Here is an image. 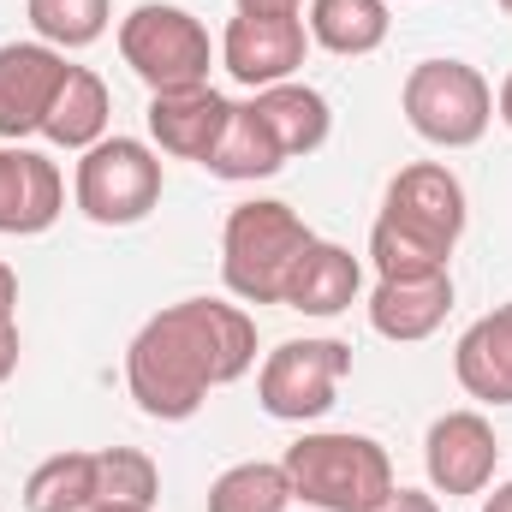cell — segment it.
Returning a JSON list of instances; mask_svg holds the SVG:
<instances>
[{"label":"cell","mask_w":512,"mask_h":512,"mask_svg":"<svg viewBox=\"0 0 512 512\" xmlns=\"http://www.w3.org/2000/svg\"><path fill=\"white\" fill-rule=\"evenodd\" d=\"M149 137L161 155H179V161H209L221 131L233 120V102L209 84H191V90H161L149 96Z\"/></svg>","instance_id":"13"},{"label":"cell","mask_w":512,"mask_h":512,"mask_svg":"<svg viewBox=\"0 0 512 512\" xmlns=\"http://www.w3.org/2000/svg\"><path fill=\"white\" fill-rule=\"evenodd\" d=\"M423 465H429V483L435 495H483L495 483V465H501V441L489 429L483 411H447L429 423L423 435Z\"/></svg>","instance_id":"10"},{"label":"cell","mask_w":512,"mask_h":512,"mask_svg":"<svg viewBox=\"0 0 512 512\" xmlns=\"http://www.w3.org/2000/svg\"><path fill=\"white\" fill-rule=\"evenodd\" d=\"M501 12H507V18H512V0H501Z\"/></svg>","instance_id":"33"},{"label":"cell","mask_w":512,"mask_h":512,"mask_svg":"<svg viewBox=\"0 0 512 512\" xmlns=\"http://www.w3.org/2000/svg\"><path fill=\"white\" fill-rule=\"evenodd\" d=\"M108 84L90 72V66H72L66 72V84H60V96H54V108H48V120H42V137L54 143V149H96L102 137H108Z\"/></svg>","instance_id":"18"},{"label":"cell","mask_w":512,"mask_h":512,"mask_svg":"<svg viewBox=\"0 0 512 512\" xmlns=\"http://www.w3.org/2000/svg\"><path fill=\"white\" fill-rule=\"evenodd\" d=\"M358 286H364L358 256L346 245H334V239H310V251L298 256L292 274H286L280 304L298 310V316H340V310H352Z\"/></svg>","instance_id":"14"},{"label":"cell","mask_w":512,"mask_h":512,"mask_svg":"<svg viewBox=\"0 0 512 512\" xmlns=\"http://www.w3.org/2000/svg\"><path fill=\"white\" fill-rule=\"evenodd\" d=\"M256 364V322L221 298H179L155 310L126 346V387L143 417L185 423L209 387L239 382Z\"/></svg>","instance_id":"1"},{"label":"cell","mask_w":512,"mask_h":512,"mask_svg":"<svg viewBox=\"0 0 512 512\" xmlns=\"http://www.w3.org/2000/svg\"><path fill=\"white\" fill-rule=\"evenodd\" d=\"M12 310H18V274L0 262V322H12Z\"/></svg>","instance_id":"28"},{"label":"cell","mask_w":512,"mask_h":512,"mask_svg":"<svg viewBox=\"0 0 512 512\" xmlns=\"http://www.w3.org/2000/svg\"><path fill=\"white\" fill-rule=\"evenodd\" d=\"M292 507V477L280 459H245L227 465L209 483V512H286Z\"/></svg>","instance_id":"22"},{"label":"cell","mask_w":512,"mask_h":512,"mask_svg":"<svg viewBox=\"0 0 512 512\" xmlns=\"http://www.w3.org/2000/svg\"><path fill=\"white\" fill-rule=\"evenodd\" d=\"M239 12H304V0H239Z\"/></svg>","instance_id":"29"},{"label":"cell","mask_w":512,"mask_h":512,"mask_svg":"<svg viewBox=\"0 0 512 512\" xmlns=\"http://www.w3.org/2000/svg\"><path fill=\"white\" fill-rule=\"evenodd\" d=\"M203 167H209L215 179H227V185H251V179H268V173L286 167L274 131L262 126V114H256V102H233V120H227L215 155H209Z\"/></svg>","instance_id":"20"},{"label":"cell","mask_w":512,"mask_h":512,"mask_svg":"<svg viewBox=\"0 0 512 512\" xmlns=\"http://www.w3.org/2000/svg\"><path fill=\"white\" fill-rule=\"evenodd\" d=\"M310 227L274 203V197H256V203H239L221 227V280L239 304H280L286 292V274L292 262L310 251Z\"/></svg>","instance_id":"3"},{"label":"cell","mask_w":512,"mask_h":512,"mask_svg":"<svg viewBox=\"0 0 512 512\" xmlns=\"http://www.w3.org/2000/svg\"><path fill=\"white\" fill-rule=\"evenodd\" d=\"M18 322H0V382H12V370H18Z\"/></svg>","instance_id":"27"},{"label":"cell","mask_w":512,"mask_h":512,"mask_svg":"<svg viewBox=\"0 0 512 512\" xmlns=\"http://www.w3.org/2000/svg\"><path fill=\"white\" fill-rule=\"evenodd\" d=\"M370 262H376V280H429V274H447V251H429L423 239L399 233L376 221L370 227Z\"/></svg>","instance_id":"25"},{"label":"cell","mask_w":512,"mask_h":512,"mask_svg":"<svg viewBox=\"0 0 512 512\" xmlns=\"http://www.w3.org/2000/svg\"><path fill=\"white\" fill-rule=\"evenodd\" d=\"M310 42L340 54V60H358V54H376L387 42V0H310Z\"/></svg>","instance_id":"21"},{"label":"cell","mask_w":512,"mask_h":512,"mask_svg":"<svg viewBox=\"0 0 512 512\" xmlns=\"http://www.w3.org/2000/svg\"><path fill=\"white\" fill-rule=\"evenodd\" d=\"M66 209V185H60V167L24 143H0V233L12 239H30V233H48Z\"/></svg>","instance_id":"12"},{"label":"cell","mask_w":512,"mask_h":512,"mask_svg":"<svg viewBox=\"0 0 512 512\" xmlns=\"http://www.w3.org/2000/svg\"><path fill=\"white\" fill-rule=\"evenodd\" d=\"M96 501H102V465L84 447L48 453L24 477V512H90Z\"/></svg>","instance_id":"19"},{"label":"cell","mask_w":512,"mask_h":512,"mask_svg":"<svg viewBox=\"0 0 512 512\" xmlns=\"http://www.w3.org/2000/svg\"><path fill=\"white\" fill-rule=\"evenodd\" d=\"M370 512H441V501H435L429 489H399V483H393Z\"/></svg>","instance_id":"26"},{"label":"cell","mask_w":512,"mask_h":512,"mask_svg":"<svg viewBox=\"0 0 512 512\" xmlns=\"http://www.w3.org/2000/svg\"><path fill=\"white\" fill-rule=\"evenodd\" d=\"M90 512H149V507H126V501H96Z\"/></svg>","instance_id":"32"},{"label":"cell","mask_w":512,"mask_h":512,"mask_svg":"<svg viewBox=\"0 0 512 512\" xmlns=\"http://www.w3.org/2000/svg\"><path fill=\"white\" fill-rule=\"evenodd\" d=\"M24 12H30L36 42H48V48H60V54L102 42V30H108V18H114L108 0H24Z\"/></svg>","instance_id":"23"},{"label":"cell","mask_w":512,"mask_h":512,"mask_svg":"<svg viewBox=\"0 0 512 512\" xmlns=\"http://www.w3.org/2000/svg\"><path fill=\"white\" fill-rule=\"evenodd\" d=\"M453 310V274H429V280H376L370 292V328L393 346H417L429 340Z\"/></svg>","instance_id":"15"},{"label":"cell","mask_w":512,"mask_h":512,"mask_svg":"<svg viewBox=\"0 0 512 512\" xmlns=\"http://www.w3.org/2000/svg\"><path fill=\"white\" fill-rule=\"evenodd\" d=\"M251 102H256V114H262V126L274 131V143H280L286 161H292V155H316V149L328 143V131H334L328 96L310 90V84H298V78L256 90Z\"/></svg>","instance_id":"17"},{"label":"cell","mask_w":512,"mask_h":512,"mask_svg":"<svg viewBox=\"0 0 512 512\" xmlns=\"http://www.w3.org/2000/svg\"><path fill=\"white\" fill-rule=\"evenodd\" d=\"M483 512H512V483H495V495H483Z\"/></svg>","instance_id":"30"},{"label":"cell","mask_w":512,"mask_h":512,"mask_svg":"<svg viewBox=\"0 0 512 512\" xmlns=\"http://www.w3.org/2000/svg\"><path fill=\"white\" fill-rule=\"evenodd\" d=\"M286 477L292 501L316 512H370L393 489V459L382 441L352 435V429H316L286 447Z\"/></svg>","instance_id":"2"},{"label":"cell","mask_w":512,"mask_h":512,"mask_svg":"<svg viewBox=\"0 0 512 512\" xmlns=\"http://www.w3.org/2000/svg\"><path fill=\"white\" fill-rule=\"evenodd\" d=\"M352 370V346L346 340H286L262 358L256 370V399L274 423H316Z\"/></svg>","instance_id":"7"},{"label":"cell","mask_w":512,"mask_h":512,"mask_svg":"<svg viewBox=\"0 0 512 512\" xmlns=\"http://www.w3.org/2000/svg\"><path fill=\"white\" fill-rule=\"evenodd\" d=\"M72 197L96 227H137L161 203V155L137 137H102L84 149Z\"/></svg>","instance_id":"6"},{"label":"cell","mask_w":512,"mask_h":512,"mask_svg":"<svg viewBox=\"0 0 512 512\" xmlns=\"http://www.w3.org/2000/svg\"><path fill=\"white\" fill-rule=\"evenodd\" d=\"M405 126L435 149H471L495 120V90L477 66L465 60H417L399 90Z\"/></svg>","instance_id":"4"},{"label":"cell","mask_w":512,"mask_h":512,"mask_svg":"<svg viewBox=\"0 0 512 512\" xmlns=\"http://www.w3.org/2000/svg\"><path fill=\"white\" fill-rule=\"evenodd\" d=\"M453 376L483 405H512V304L477 316L453 346Z\"/></svg>","instance_id":"16"},{"label":"cell","mask_w":512,"mask_h":512,"mask_svg":"<svg viewBox=\"0 0 512 512\" xmlns=\"http://www.w3.org/2000/svg\"><path fill=\"white\" fill-rule=\"evenodd\" d=\"M495 114H501L507 131H512V72H507V84H501V96H495Z\"/></svg>","instance_id":"31"},{"label":"cell","mask_w":512,"mask_h":512,"mask_svg":"<svg viewBox=\"0 0 512 512\" xmlns=\"http://www.w3.org/2000/svg\"><path fill=\"white\" fill-rule=\"evenodd\" d=\"M102 465V501H126V507H155L161 501V471L149 453L137 447H96Z\"/></svg>","instance_id":"24"},{"label":"cell","mask_w":512,"mask_h":512,"mask_svg":"<svg viewBox=\"0 0 512 512\" xmlns=\"http://www.w3.org/2000/svg\"><path fill=\"white\" fill-rule=\"evenodd\" d=\"M120 54H126L131 72L149 84V96L209 84V30L185 6H173V0L131 6L120 18Z\"/></svg>","instance_id":"5"},{"label":"cell","mask_w":512,"mask_h":512,"mask_svg":"<svg viewBox=\"0 0 512 512\" xmlns=\"http://www.w3.org/2000/svg\"><path fill=\"white\" fill-rule=\"evenodd\" d=\"M310 54V30L298 12H239L221 36V66L245 84V90H268L298 78Z\"/></svg>","instance_id":"9"},{"label":"cell","mask_w":512,"mask_h":512,"mask_svg":"<svg viewBox=\"0 0 512 512\" xmlns=\"http://www.w3.org/2000/svg\"><path fill=\"white\" fill-rule=\"evenodd\" d=\"M382 221L399 227V233H411V239H423L429 251L453 256L459 233H465V185H459L441 161H411V167H399L393 185H387Z\"/></svg>","instance_id":"8"},{"label":"cell","mask_w":512,"mask_h":512,"mask_svg":"<svg viewBox=\"0 0 512 512\" xmlns=\"http://www.w3.org/2000/svg\"><path fill=\"white\" fill-rule=\"evenodd\" d=\"M66 72H72L66 54L48 48V42H6L0 48V137L6 143L42 131Z\"/></svg>","instance_id":"11"}]
</instances>
